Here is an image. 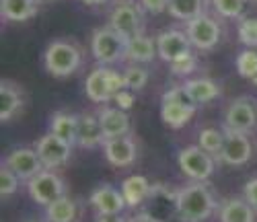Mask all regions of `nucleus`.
<instances>
[{
  "label": "nucleus",
  "mask_w": 257,
  "mask_h": 222,
  "mask_svg": "<svg viewBox=\"0 0 257 222\" xmlns=\"http://www.w3.org/2000/svg\"><path fill=\"white\" fill-rule=\"evenodd\" d=\"M177 204H179L181 218L185 222H204L216 210V202H214L212 191L200 181L177 189Z\"/></svg>",
  "instance_id": "nucleus-1"
},
{
  "label": "nucleus",
  "mask_w": 257,
  "mask_h": 222,
  "mask_svg": "<svg viewBox=\"0 0 257 222\" xmlns=\"http://www.w3.org/2000/svg\"><path fill=\"white\" fill-rule=\"evenodd\" d=\"M44 60H46V68L52 76L66 78V76L74 74L80 68L82 54L74 43L64 41V39H54L46 48Z\"/></svg>",
  "instance_id": "nucleus-2"
},
{
  "label": "nucleus",
  "mask_w": 257,
  "mask_h": 222,
  "mask_svg": "<svg viewBox=\"0 0 257 222\" xmlns=\"http://www.w3.org/2000/svg\"><path fill=\"white\" fill-rule=\"evenodd\" d=\"M142 214L153 222H185L179 212L177 191L165 185H155L142 204Z\"/></svg>",
  "instance_id": "nucleus-3"
},
{
  "label": "nucleus",
  "mask_w": 257,
  "mask_h": 222,
  "mask_svg": "<svg viewBox=\"0 0 257 222\" xmlns=\"http://www.w3.org/2000/svg\"><path fill=\"white\" fill-rule=\"evenodd\" d=\"M196 103L185 91V86H171L163 95L161 105V118L169 128H181L185 126L196 114Z\"/></svg>",
  "instance_id": "nucleus-4"
},
{
  "label": "nucleus",
  "mask_w": 257,
  "mask_h": 222,
  "mask_svg": "<svg viewBox=\"0 0 257 222\" xmlns=\"http://www.w3.org/2000/svg\"><path fill=\"white\" fill-rule=\"evenodd\" d=\"M125 46H127V39L123 35H119L111 25L95 29V33L91 37L93 58L101 66H109V64L119 62L121 58H125Z\"/></svg>",
  "instance_id": "nucleus-5"
},
{
  "label": "nucleus",
  "mask_w": 257,
  "mask_h": 222,
  "mask_svg": "<svg viewBox=\"0 0 257 222\" xmlns=\"http://www.w3.org/2000/svg\"><path fill=\"white\" fill-rule=\"evenodd\" d=\"M109 25L125 39L142 35L144 33V9L132 3V0L117 3L109 13Z\"/></svg>",
  "instance_id": "nucleus-6"
},
{
  "label": "nucleus",
  "mask_w": 257,
  "mask_h": 222,
  "mask_svg": "<svg viewBox=\"0 0 257 222\" xmlns=\"http://www.w3.org/2000/svg\"><path fill=\"white\" fill-rule=\"evenodd\" d=\"M185 33L191 41V46L196 50H212L218 46L220 41V35H222V29H220V23L212 15L208 13H202L200 17L191 19L185 23Z\"/></svg>",
  "instance_id": "nucleus-7"
},
{
  "label": "nucleus",
  "mask_w": 257,
  "mask_h": 222,
  "mask_svg": "<svg viewBox=\"0 0 257 222\" xmlns=\"http://www.w3.org/2000/svg\"><path fill=\"white\" fill-rule=\"evenodd\" d=\"M27 189H29V195L41 206H50L52 202H56V199L66 195L64 193L62 179L50 169H44L41 173H37L33 179H29L27 181Z\"/></svg>",
  "instance_id": "nucleus-8"
},
{
  "label": "nucleus",
  "mask_w": 257,
  "mask_h": 222,
  "mask_svg": "<svg viewBox=\"0 0 257 222\" xmlns=\"http://www.w3.org/2000/svg\"><path fill=\"white\" fill-rule=\"evenodd\" d=\"M179 167L194 181H206L214 173V157L200 146H187L179 152Z\"/></svg>",
  "instance_id": "nucleus-9"
},
{
  "label": "nucleus",
  "mask_w": 257,
  "mask_h": 222,
  "mask_svg": "<svg viewBox=\"0 0 257 222\" xmlns=\"http://www.w3.org/2000/svg\"><path fill=\"white\" fill-rule=\"evenodd\" d=\"M35 150L39 154L41 163H44V169L52 171V169H58V167L68 163L70 154H72V144L54 136L52 132H48L46 136H41L35 142Z\"/></svg>",
  "instance_id": "nucleus-10"
},
{
  "label": "nucleus",
  "mask_w": 257,
  "mask_h": 222,
  "mask_svg": "<svg viewBox=\"0 0 257 222\" xmlns=\"http://www.w3.org/2000/svg\"><path fill=\"white\" fill-rule=\"evenodd\" d=\"M257 128V105L249 97L234 99L226 109V130L249 134Z\"/></svg>",
  "instance_id": "nucleus-11"
},
{
  "label": "nucleus",
  "mask_w": 257,
  "mask_h": 222,
  "mask_svg": "<svg viewBox=\"0 0 257 222\" xmlns=\"http://www.w3.org/2000/svg\"><path fill=\"white\" fill-rule=\"evenodd\" d=\"M3 165H7L19 179H25V181L33 179L37 173L44 171V163H41L35 148H15V150H11L5 157Z\"/></svg>",
  "instance_id": "nucleus-12"
},
{
  "label": "nucleus",
  "mask_w": 257,
  "mask_h": 222,
  "mask_svg": "<svg viewBox=\"0 0 257 222\" xmlns=\"http://www.w3.org/2000/svg\"><path fill=\"white\" fill-rule=\"evenodd\" d=\"M253 154V144L249 134H243V132H234V130H226L224 132V146L220 152V161L224 165H232L239 167L249 163Z\"/></svg>",
  "instance_id": "nucleus-13"
},
{
  "label": "nucleus",
  "mask_w": 257,
  "mask_h": 222,
  "mask_svg": "<svg viewBox=\"0 0 257 222\" xmlns=\"http://www.w3.org/2000/svg\"><path fill=\"white\" fill-rule=\"evenodd\" d=\"M191 41L187 37L185 31H179V29H167L163 33L157 35V52H159V58H163L165 62H175L177 58L185 56L191 52Z\"/></svg>",
  "instance_id": "nucleus-14"
},
{
  "label": "nucleus",
  "mask_w": 257,
  "mask_h": 222,
  "mask_svg": "<svg viewBox=\"0 0 257 222\" xmlns=\"http://www.w3.org/2000/svg\"><path fill=\"white\" fill-rule=\"evenodd\" d=\"M99 124L105 140L130 136V116L119 107H103L99 111Z\"/></svg>",
  "instance_id": "nucleus-15"
},
{
  "label": "nucleus",
  "mask_w": 257,
  "mask_h": 222,
  "mask_svg": "<svg viewBox=\"0 0 257 222\" xmlns=\"http://www.w3.org/2000/svg\"><path fill=\"white\" fill-rule=\"evenodd\" d=\"M103 152H105V159L109 161L111 167L123 169V167H130L136 161V142L130 136L105 140Z\"/></svg>",
  "instance_id": "nucleus-16"
},
{
  "label": "nucleus",
  "mask_w": 257,
  "mask_h": 222,
  "mask_svg": "<svg viewBox=\"0 0 257 222\" xmlns=\"http://www.w3.org/2000/svg\"><path fill=\"white\" fill-rule=\"evenodd\" d=\"M25 105V95L23 91L11 80H3L0 82V120L5 124L9 120H13Z\"/></svg>",
  "instance_id": "nucleus-17"
},
{
  "label": "nucleus",
  "mask_w": 257,
  "mask_h": 222,
  "mask_svg": "<svg viewBox=\"0 0 257 222\" xmlns=\"http://www.w3.org/2000/svg\"><path fill=\"white\" fill-rule=\"evenodd\" d=\"M91 204L99 210V214H119L127 204L123 193L113 185H101L91 193Z\"/></svg>",
  "instance_id": "nucleus-18"
},
{
  "label": "nucleus",
  "mask_w": 257,
  "mask_h": 222,
  "mask_svg": "<svg viewBox=\"0 0 257 222\" xmlns=\"http://www.w3.org/2000/svg\"><path fill=\"white\" fill-rule=\"evenodd\" d=\"M76 144L82 148H95L99 144H105V136L99 124V116L93 114H80L78 116V134Z\"/></svg>",
  "instance_id": "nucleus-19"
},
{
  "label": "nucleus",
  "mask_w": 257,
  "mask_h": 222,
  "mask_svg": "<svg viewBox=\"0 0 257 222\" xmlns=\"http://www.w3.org/2000/svg\"><path fill=\"white\" fill-rule=\"evenodd\" d=\"M84 91H87L89 99L95 103H109L113 99V91L109 86V80H107L105 66H99V68L91 70V74L84 80Z\"/></svg>",
  "instance_id": "nucleus-20"
},
{
  "label": "nucleus",
  "mask_w": 257,
  "mask_h": 222,
  "mask_svg": "<svg viewBox=\"0 0 257 222\" xmlns=\"http://www.w3.org/2000/svg\"><path fill=\"white\" fill-rule=\"evenodd\" d=\"M37 3L39 0H0L3 19L11 21V23H25L35 17Z\"/></svg>",
  "instance_id": "nucleus-21"
},
{
  "label": "nucleus",
  "mask_w": 257,
  "mask_h": 222,
  "mask_svg": "<svg viewBox=\"0 0 257 222\" xmlns=\"http://www.w3.org/2000/svg\"><path fill=\"white\" fill-rule=\"evenodd\" d=\"M159 56L157 52V39L148 35H136L132 39H127L125 46V58L132 62H153Z\"/></svg>",
  "instance_id": "nucleus-22"
},
{
  "label": "nucleus",
  "mask_w": 257,
  "mask_h": 222,
  "mask_svg": "<svg viewBox=\"0 0 257 222\" xmlns=\"http://www.w3.org/2000/svg\"><path fill=\"white\" fill-rule=\"evenodd\" d=\"M50 132L54 136L70 142L72 146L76 144V134H78V116L66 114V111H58L50 120Z\"/></svg>",
  "instance_id": "nucleus-23"
},
{
  "label": "nucleus",
  "mask_w": 257,
  "mask_h": 222,
  "mask_svg": "<svg viewBox=\"0 0 257 222\" xmlns=\"http://www.w3.org/2000/svg\"><path fill=\"white\" fill-rule=\"evenodd\" d=\"M151 189H153V185L148 183L146 177H142V175H132L121 183L123 199H125V204L132 206V208L142 206L144 199L148 197V193H151Z\"/></svg>",
  "instance_id": "nucleus-24"
},
{
  "label": "nucleus",
  "mask_w": 257,
  "mask_h": 222,
  "mask_svg": "<svg viewBox=\"0 0 257 222\" xmlns=\"http://www.w3.org/2000/svg\"><path fill=\"white\" fill-rule=\"evenodd\" d=\"M187 95L194 99L196 105H204V103H210L214 101L218 95H220V88L216 82H212L208 78H189L183 82Z\"/></svg>",
  "instance_id": "nucleus-25"
},
{
  "label": "nucleus",
  "mask_w": 257,
  "mask_h": 222,
  "mask_svg": "<svg viewBox=\"0 0 257 222\" xmlns=\"http://www.w3.org/2000/svg\"><path fill=\"white\" fill-rule=\"evenodd\" d=\"M220 222H255V208L247 199H226L220 208Z\"/></svg>",
  "instance_id": "nucleus-26"
},
{
  "label": "nucleus",
  "mask_w": 257,
  "mask_h": 222,
  "mask_svg": "<svg viewBox=\"0 0 257 222\" xmlns=\"http://www.w3.org/2000/svg\"><path fill=\"white\" fill-rule=\"evenodd\" d=\"M78 214L76 202L70 199L68 195H64L56 202H52L50 206H46V220L48 222H74Z\"/></svg>",
  "instance_id": "nucleus-27"
},
{
  "label": "nucleus",
  "mask_w": 257,
  "mask_h": 222,
  "mask_svg": "<svg viewBox=\"0 0 257 222\" xmlns=\"http://www.w3.org/2000/svg\"><path fill=\"white\" fill-rule=\"evenodd\" d=\"M167 13L177 21H191L204 13V0H169Z\"/></svg>",
  "instance_id": "nucleus-28"
},
{
  "label": "nucleus",
  "mask_w": 257,
  "mask_h": 222,
  "mask_svg": "<svg viewBox=\"0 0 257 222\" xmlns=\"http://www.w3.org/2000/svg\"><path fill=\"white\" fill-rule=\"evenodd\" d=\"M198 146L204 148L214 159H220V152L224 146V134L214 128H204L198 134Z\"/></svg>",
  "instance_id": "nucleus-29"
},
{
  "label": "nucleus",
  "mask_w": 257,
  "mask_h": 222,
  "mask_svg": "<svg viewBox=\"0 0 257 222\" xmlns=\"http://www.w3.org/2000/svg\"><path fill=\"white\" fill-rule=\"evenodd\" d=\"M237 70L245 78H255L257 76V50L247 48L237 56Z\"/></svg>",
  "instance_id": "nucleus-30"
},
{
  "label": "nucleus",
  "mask_w": 257,
  "mask_h": 222,
  "mask_svg": "<svg viewBox=\"0 0 257 222\" xmlns=\"http://www.w3.org/2000/svg\"><path fill=\"white\" fill-rule=\"evenodd\" d=\"M245 3L247 0H212V9L224 19H237L241 17Z\"/></svg>",
  "instance_id": "nucleus-31"
},
{
  "label": "nucleus",
  "mask_w": 257,
  "mask_h": 222,
  "mask_svg": "<svg viewBox=\"0 0 257 222\" xmlns=\"http://www.w3.org/2000/svg\"><path fill=\"white\" fill-rule=\"evenodd\" d=\"M239 41L247 48H257V17H247L239 23Z\"/></svg>",
  "instance_id": "nucleus-32"
},
{
  "label": "nucleus",
  "mask_w": 257,
  "mask_h": 222,
  "mask_svg": "<svg viewBox=\"0 0 257 222\" xmlns=\"http://www.w3.org/2000/svg\"><path fill=\"white\" fill-rule=\"evenodd\" d=\"M123 76H125V86L130 88V91H140L148 82V72L142 66H127Z\"/></svg>",
  "instance_id": "nucleus-33"
},
{
  "label": "nucleus",
  "mask_w": 257,
  "mask_h": 222,
  "mask_svg": "<svg viewBox=\"0 0 257 222\" xmlns=\"http://www.w3.org/2000/svg\"><path fill=\"white\" fill-rule=\"evenodd\" d=\"M19 189V177L7 167L3 165L0 167V195H3V199L15 195Z\"/></svg>",
  "instance_id": "nucleus-34"
},
{
  "label": "nucleus",
  "mask_w": 257,
  "mask_h": 222,
  "mask_svg": "<svg viewBox=\"0 0 257 222\" xmlns=\"http://www.w3.org/2000/svg\"><path fill=\"white\" fill-rule=\"evenodd\" d=\"M171 66V72L173 74H177V76H187V74H191L196 70V66H198V60H196V56L194 54H185V56H181V58H177L175 62H171L169 64Z\"/></svg>",
  "instance_id": "nucleus-35"
},
{
  "label": "nucleus",
  "mask_w": 257,
  "mask_h": 222,
  "mask_svg": "<svg viewBox=\"0 0 257 222\" xmlns=\"http://www.w3.org/2000/svg\"><path fill=\"white\" fill-rule=\"evenodd\" d=\"M105 70H107V80H109V86H111L113 95L119 93V91H123V88H127L125 86V76L121 72H117L113 68H105Z\"/></svg>",
  "instance_id": "nucleus-36"
},
{
  "label": "nucleus",
  "mask_w": 257,
  "mask_h": 222,
  "mask_svg": "<svg viewBox=\"0 0 257 222\" xmlns=\"http://www.w3.org/2000/svg\"><path fill=\"white\" fill-rule=\"evenodd\" d=\"M113 101H115V107L127 111V109L134 105V95H132L130 88H123V91H119V93L113 95Z\"/></svg>",
  "instance_id": "nucleus-37"
},
{
  "label": "nucleus",
  "mask_w": 257,
  "mask_h": 222,
  "mask_svg": "<svg viewBox=\"0 0 257 222\" xmlns=\"http://www.w3.org/2000/svg\"><path fill=\"white\" fill-rule=\"evenodd\" d=\"M243 193H245V199H247V204L251 208L257 210V177H253V179H249L243 187Z\"/></svg>",
  "instance_id": "nucleus-38"
},
{
  "label": "nucleus",
  "mask_w": 257,
  "mask_h": 222,
  "mask_svg": "<svg viewBox=\"0 0 257 222\" xmlns=\"http://www.w3.org/2000/svg\"><path fill=\"white\" fill-rule=\"evenodd\" d=\"M167 3L169 0H140V7L144 9V13L159 15V13L167 11Z\"/></svg>",
  "instance_id": "nucleus-39"
},
{
  "label": "nucleus",
  "mask_w": 257,
  "mask_h": 222,
  "mask_svg": "<svg viewBox=\"0 0 257 222\" xmlns=\"http://www.w3.org/2000/svg\"><path fill=\"white\" fill-rule=\"evenodd\" d=\"M97 222H130V220L123 218V216H119V214H101V216L97 218Z\"/></svg>",
  "instance_id": "nucleus-40"
},
{
  "label": "nucleus",
  "mask_w": 257,
  "mask_h": 222,
  "mask_svg": "<svg viewBox=\"0 0 257 222\" xmlns=\"http://www.w3.org/2000/svg\"><path fill=\"white\" fill-rule=\"evenodd\" d=\"M80 3L89 5V7H101V5H107V3H109V0H80Z\"/></svg>",
  "instance_id": "nucleus-41"
},
{
  "label": "nucleus",
  "mask_w": 257,
  "mask_h": 222,
  "mask_svg": "<svg viewBox=\"0 0 257 222\" xmlns=\"http://www.w3.org/2000/svg\"><path fill=\"white\" fill-rule=\"evenodd\" d=\"M130 222H153V220H151V218H148V216H144V214L140 212V214L132 216V218H130Z\"/></svg>",
  "instance_id": "nucleus-42"
},
{
  "label": "nucleus",
  "mask_w": 257,
  "mask_h": 222,
  "mask_svg": "<svg viewBox=\"0 0 257 222\" xmlns=\"http://www.w3.org/2000/svg\"><path fill=\"white\" fill-rule=\"evenodd\" d=\"M253 84H257V76H255V78H253Z\"/></svg>",
  "instance_id": "nucleus-43"
},
{
  "label": "nucleus",
  "mask_w": 257,
  "mask_h": 222,
  "mask_svg": "<svg viewBox=\"0 0 257 222\" xmlns=\"http://www.w3.org/2000/svg\"><path fill=\"white\" fill-rule=\"evenodd\" d=\"M29 222H37V220H29Z\"/></svg>",
  "instance_id": "nucleus-44"
}]
</instances>
